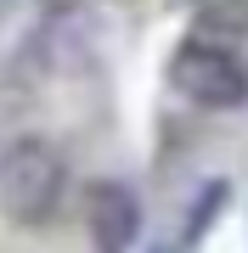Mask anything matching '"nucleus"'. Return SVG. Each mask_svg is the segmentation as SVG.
Returning a JSON list of instances; mask_svg holds the SVG:
<instances>
[{
    "label": "nucleus",
    "instance_id": "f257e3e1",
    "mask_svg": "<svg viewBox=\"0 0 248 253\" xmlns=\"http://www.w3.org/2000/svg\"><path fill=\"white\" fill-rule=\"evenodd\" d=\"M68 191V163L46 135H17L0 152V214L23 231H40L56 219Z\"/></svg>",
    "mask_w": 248,
    "mask_h": 253
},
{
    "label": "nucleus",
    "instance_id": "f03ea898",
    "mask_svg": "<svg viewBox=\"0 0 248 253\" xmlns=\"http://www.w3.org/2000/svg\"><path fill=\"white\" fill-rule=\"evenodd\" d=\"M169 90L181 101H192L203 113H237L248 107V62L231 45H214V40H181L169 51V68H164Z\"/></svg>",
    "mask_w": 248,
    "mask_h": 253
},
{
    "label": "nucleus",
    "instance_id": "39448f33",
    "mask_svg": "<svg viewBox=\"0 0 248 253\" xmlns=\"http://www.w3.org/2000/svg\"><path fill=\"white\" fill-rule=\"evenodd\" d=\"M226 203H231V180H203L192 214H186V242H203V236H209V225L226 214Z\"/></svg>",
    "mask_w": 248,
    "mask_h": 253
},
{
    "label": "nucleus",
    "instance_id": "7ed1b4c3",
    "mask_svg": "<svg viewBox=\"0 0 248 253\" xmlns=\"http://www.w3.org/2000/svg\"><path fill=\"white\" fill-rule=\"evenodd\" d=\"M85 231L96 253H130L141 236V197L124 180H91L85 186Z\"/></svg>",
    "mask_w": 248,
    "mask_h": 253
},
{
    "label": "nucleus",
    "instance_id": "423d86ee",
    "mask_svg": "<svg viewBox=\"0 0 248 253\" xmlns=\"http://www.w3.org/2000/svg\"><path fill=\"white\" fill-rule=\"evenodd\" d=\"M152 253H169V248H152Z\"/></svg>",
    "mask_w": 248,
    "mask_h": 253
},
{
    "label": "nucleus",
    "instance_id": "20e7f679",
    "mask_svg": "<svg viewBox=\"0 0 248 253\" xmlns=\"http://www.w3.org/2000/svg\"><path fill=\"white\" fill-rule=\"evenodd\" d=\"M198 40H214V45L248 40V0H203L198 6Z\"/></svg>",
    "mask_w": 248,
    "mask_h": 253
}]
</instances>
